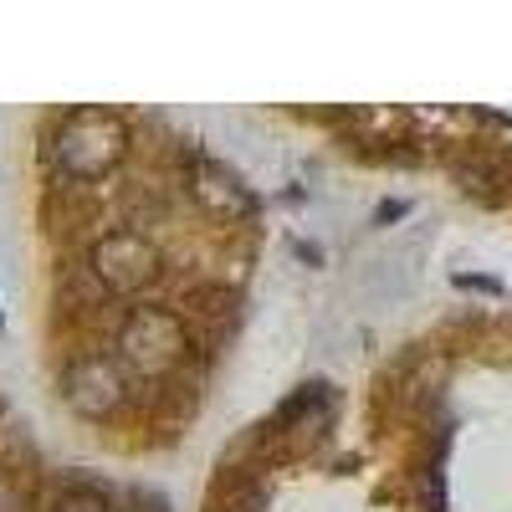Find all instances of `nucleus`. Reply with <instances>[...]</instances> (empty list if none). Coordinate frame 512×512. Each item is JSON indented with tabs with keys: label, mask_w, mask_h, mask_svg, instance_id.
I'll return each instance as SVG.
<instances>
[{
	"label": "nucleus",
	"mask_w": 512,
	"mask_h": 512,
	"mask_svg": "<svg viewBox=\"0 0 512 512\" xmlns=\"http://www.w3.org/2000/svg\"><path fill=\"white\" fill-rule=\"evenodd\" d=\"M154 246L144 241V236H134V231H113V236H103L98 246H93V272H98V282L103 287H113V292H134V287H144L149 277H154Z\"/></svg>",
	"instance_id": "3"
},
{
	"label": "nucleus",
	"mask_w": 512,
	"mask_h": 512,
	"mask_svg": "<svg viewBox=\"0 0 512 512\" xmlns=\"http://www.w3.org/2000/svg\"><path fill=\"white\" fill-rule=\"evenodd\" d=\"M123 123L113 113H98V108H82L62 123V134H57V164H62V175L72 180H93L103 175V169H113L123 159Z\"/></svg>",
	"instance_id": "1"
},
{
	"label": "nucleus",
	"mask_w": 512,
	"mask_h": 512,
	"mask_svg": "<svg viewBox=\"0 0 512 512\" xmlns=\"http://www.w3.org/2000/svg\"><path fill=\"white\" fill-rule=\"evenodd\" d=\"M118 349H123V359L134 369L159 374V369H169L180 359L185 333H180V323L169 318L164 308H134L123 318V328H118Z\"/></svg>",
	"instance_id": "2"
},
{
	"label": "nucleus",
	"mask_w": 512,
	"mask_h": 512,
	"mask_svg": "<svg viewBox=\"0 0 512 512\" xmlns=\"http://www.w3.org/2000/svg\"><path fill=\"white\" fill-rule=\"evenodd\" d=\"M52 512H113V507H108V497H103V492L72 487V492H62V497H57V507H52Z\"/></svg>",
	"instance_id": "5"
},
{
	"label": "nucleus",
	"mask_w": 512,
	"mask_h": 512,
	"mask_svg": "<svg viewBox=\"0 0 512 512\" xmlns=\"http://www.w3.org/2000/svg\"><path fill=\"white\" fill-rule=\"evenodd\" d=\"M0 512H26V492L0 472Z\"/></svg>",
	"instance_id": "6"
},
{
	"label": "nucleus",
	"mask_w": 512,
	"mask_h": 512,
	"mask_svg": "<svg viewBox=\"0 0 512 512\" xmlns=\"http://www.w3.org/2000/svg\"><path fill=\"white\" fill-rule=\"evenodd\" d=\"M62 395L72 410L82 415H108L118 400H123V374L113 359L103 354H88V359H72L67 374H62Z\"/></svg>",
	"instance_id": "4"
}]
</instances>
